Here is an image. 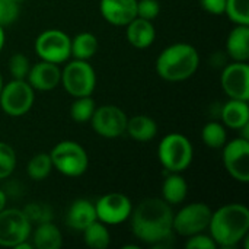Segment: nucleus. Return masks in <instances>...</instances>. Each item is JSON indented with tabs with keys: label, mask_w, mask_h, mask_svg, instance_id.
Segmentation results:
<instances>
[{
	"label": "nucleus",
	"mask_w": 249,
	"mask_h": 249,
	"mask_svg": "<svg viewBox=\"0 0 249 249\" xmlns=\"http://www.w3.org/2000/svg\"><path fill=\"white\" fill-rule=\"evenodd\" d=\"M134 236L149 245H159L172 238L174 212L163 198H146L130 214Z\"/></svg>",
	"instance_id": "nucleus-1"
},
{
	"label": "nucleus",
	"mask_w": 249,
	"mask_h": 249,
	"mask_svg": "<svg viewBox=\"0 0 249 249\" xmlns=\"http://www.w3.org/2000/svg\"><path fill=\"white\" fill-rule=\"evenodd\" d=\"M19 16V4L13 0H0V26L13 23Z\"/></svg>",
	"instance_id": "nucleus-33"
},
{
	"label": "nucleus",
	"mask_w": 249,
	"mask_h": 249,
	"mask_svg": "<svg viewBox=\"0 0 249 249\" xmlns=\"http://www.w3.org/2000/svg\"><path fill=\"white\" fill-rule=\"evenodd\" d=\"M102 18L115 26H125L137 18V0H101Z\"/></svg>",
	"instance_id": "nucleus-16"
},
{
	"label": "nucleus",
	"mask_w": 249,
	"mask_h": 249,
	"mask_svg": "<svg viewBox=\"0 0 249 249\" xmlns=\"http://www.w3.org/2000/svg\"><path fill=\"white\" fill-rule=\"evenodd\" d=\"M32 245L36 249H58L63 245V238L60 229L51 223L45 222L36 225V229L32 235Z\"/></svg>",
	"instance_id": "nucleus-22"
},
{
	"label": "nucleus",
	"mask_w": 249,
	"mask_h": 249,
	"mask_svg": "<svg viewBox=\"0 0 249 249\" xmlns=\"http://www.w3.org/2000/svg\"><path fill=\"white\" fill-rule=\"evenodd\" d=\"M51 163L60 174L66 177H80L86 172L89 165V158L86 150L76 142L63 140L57 143L51 153Z\"/></svg>",
	"instance_id": "nucleus-5"
},
{
	"label": "nucleus",
	"mask_w": 249,
	"mask_h": 249,
	"mask_svg": "<svg viewBox=\"0 0 249 249\" xmlns=\"http://www.w3.org/2000/svg\"><path fill=\"white\" fill-rule=\"evenodd\" d=\"M125 26H127V31H125L127 41L133 47L142 50V48H147L153 44V41L156 38V31H155L152 20H146V19H142L137 16Z\"/></svg>",
	"instance_id": "nucleus-18"
},
{
	"label": "nucleus",
	"mask_w": 249,
	"mask_h": 249,
	"mask_svg": "<svg viewBox=\"0 0 249 249\" xmlns=\"http://www.w3.org/2000/svg\"><path fill=\"white\" fill-rule=\"evenodd\" d=\"M220 85L231 99H249V66L245 61L228 64L220 76Z\"/></svg>",
	"instance_id": "nucleus-14"
},
{
	"label": "nucleus",
	"mask_w": 249,
	"mask_h": 249,
	"mask_svg": "<svg viewBox=\"0 0 249 249\" xmlns=\"http://www.w3.org/2000/svg\"><path fill=\"white\" fill-rule=\"evenodd\" d=\"M29 69H31L29 58L25 54L16 53L9 58V71L13 79H22V80L26 79Z\"/></svg>",
	"instance_id": "nucleus-32"
},
{
	"label": "nucleus",
	"mask_w": 249,
	"mask_h": 249,
	"mask_svg": "<svg viewBox=\"0 0 249 249\" xmlns=\"http://www.w3.org/2000/svg\"><path fill=\"white\" fill-rule=\"evenodd\" d=\"M53 169L50 153H36L34 155L28 165H26V174L34 181H44Z\"/></svg>",
	"instance_id": "nucleus-26"
},
{
	"label": "nucleus",
	"mask_w": 249,
	"mask_h": 249,
	"mask_svg": "<svg viewBox=\"0 0 249 249\" xmlns=\"http://www.w3.org/2000/svg\"><path fill=\"white\" fill-rule=\"evenodd\" d=\"M16 168V153L13 147L4 142H0V179L12 175Z\"/></svg>",
	"instance_id": "nucleus-31"
},
{
	"label": "nucleus",
	"mask_w": 249,
	"mask_h": 249,
	"mask_svg": "<svg viewBox=\"0 0 249 249\" xmlns=\"http://www.w3.org/2000/svg\"><path fill=\"white\" fill-rule=\"evenodd\" d=\"M212 209L204 203H191L184 206L177 214H174L172 229L181 236H193L201 233L209 228Z\"/></svg>",
	"instance_id": "nucleus-9"
},
{
	"label": "nucleus",
	"mask_w": 249,
	"mask_h": 249,
	"mask_svg": "<svg viewBox=\"0 0 249 249\" xmlns=\"http://www.w3.org/2000/svg\"><path fill=\"white\" fill-rule=\"evenodd\" d=\"M198 64L197 50L190 44L178 42L162 50L156 60V71L168 82H182L197 71Z\"/></svg>",
	"instance_id": "nucleus-3"
},
{
	"label": "nucleus",
	"mask_w": 249,
	"mask_h": 249,
	"mask_svg": "<svg viewBox=\"0 0 249 249\" xmlns=\"http://www.w3.org/2000/svg\"><path fill=\"white\" fill-rule=\"evenodd\" d=\"M34 89L23 79H13L0 90V107L10 117L25 115L34 105Z\"/></svg>",
	"instance_id": "nucleus-7"
},
{
	"label": "nucleus",
	"mask_w": 249,
	"mask_h": 249,
	"mask_svg": "<svg viewBox=\"0 0 249 249\" xmlns=\"http://www.w3.org/2000/svg\"><path fill=\"white\" fill-rule=\"evenodd\" d=\"M185 248L187 249H216L217 245L216 242L212 239V236L209 235H203L201 233H196L193 236H188L187 242H185Z\"/></svg>",
	"instance_id": "nucleus-35"
},
{
	"label": "nucleus",
	"mask_w": 249,
	"mask_h": 249,
	"mask_svg": "<svg viewBox=\"0 0 249 249\" xmlns=\"http://www.w3.org/2000/svg\"><path fill=\"white\" fill-rule=\"evenodd\" d=\"M133 204L121 193H108L95 203L96 219L104 225H120L130 219Z\"/></svg>",
	"instance_id": "nucleus-12"
},
{
	"label": "nucleus",
	"mask_w": 249,
	"mask_h": 249,
	"mask_svg": "<svg viewBox=\"0 0 249 249\" xmlns=\"http://www.w3.org/2000/svg\"><path fill=\"white\" fill-rule=\"evenodd\" d=\"M98 51V39L90 32H80L70 42V55L74 60H89Z\"/></svg>",
	"instance_id": "nucleus-24"
},
{
	"label": "nucleus",
	"mask_w": 249,
	"mask_h": 249,
	"mask_svg": "<svg viewBox=\"0 0 249 249\" xmlns=\"http://www.w3.org/2000/svg\"><path fill=\"white\" fill-rule=\"evenodd\" d=\"M212 239L225 249L236 247L249 232V210L244 204H226L212 213L209 228Z\"/></svg>",
	"instance_id": "nucleus-2"
},
{
	"label": "nucleus",
	"mask_w": 249,
	"mask_h": 249,
	"mask_svg": "<svg viewBox=\"0 0 249 249\" xmlns=\"http://www.w3.org/2000/svg\"><path fill=\"white\" fill-rule=\"evenodd\" d=\"M70 42L71 38L60 29H48L38 35L35 39V53L36 55L54 64L66 63L70 55Z\"/></svg>",
	"instance_id": "nucleus-8"
},
{
	"label": "nucleus",
	"mask_w": 249,
	"mask_h": 249,
	"mask_svg": "<svg viewBox=\"0 0 249 249\" xmlns=\"http://www.w3.org/2000/svg\"><path fill=\"white\" fill-rule=\"evenodd\" d=\"M201 139L206 143L207 147L210 149H222L228 140V133L223 124L217 123V121H212L207 123L203 127L201 131Z\"/></svg>",
	"instance_id": "nucleus-27"
},
{
	"label": "nucleus",
	"mask_w": 249,
	"mask_h": 249,
	"mask_svg": "<svg viewBox=\"0 0 249 249\" xmlns=\"http://www.w3.org/2000/svg\"><path fill=\"white\" fill-rule=\"evenodd\" d=\"M125 133L137 142H150L158 133V125L156 121L147 115H136L127 120Z\"/></svg>",
	"instance_id": "nucleus-23"
},
{
	"label": "nucleus",
	"mask_w": 249,
	"mask_h": 249,
	"mask_svg": "<svg viewBox=\"0 0 249 249\" xmlns=\"http://www.w3.org/2000/svg\"><path fill=\"white\" fill-rule=\"evenodd\" d=\"M6 203H7V197H6V193L3 190H0V212L3 209H6Z\"/></svg>",
	"instance_id": "nucleus-37"
},
{
	"label": "nucleus",
	"mask_w": 249,
	"mask_h": 249,
	"mask_svg": "<svg viewBox=\"0 0 249 249\" xmlns=\"http://www.w3.org/2000/svg\"><path fill=\"white\" fill-rule=\"evenodd\" d=\"M160 12L158 0H137V16L146 20H153Z\"/></svg>",
	"instance_id": "nucleus-34"
},
{
	"label": "nucleus",
	"mask_w": 249,
	"mask_h": 249,
	"mask_svg": "<svg viewBox=\"0 0 249 249\" xmlns=\"http://www.w3.org/2000/svg\"><path fill=\"white\" fill-rule=\"evenodd\" d=\"M125 112L115 105H102L98 107L90 118L93 131L105 139H117L125 133L127 127Z\"/></svg>",
	"instance_id": "nucleus-11"
},
{
	"label": "nucleus",
	"mask_w": 249,
	"mask_h": 249,
	"mask_svg": "<svg viewBox=\"0 0 249 249\" xmlns=\"http://www.w3.org/2000/svg\"><path fill=\"white\" fill-rule=\"evenodd\" d=\"M220 118L223 124L229 128L239 130L249 123V105L248 101L231 99L222 108Z\"/></svg>",
	"instance_id": "nucleus-20"
},
{
	"label": "nucleus",
	"mask_w": 249,
	"mask_h": 249,
	"mask_svg": "<svg viewBox=\"0 0 249 249\" xmlns=\"http://www.w3.org/2000/svg\"><path fill=\"white\" fill-rule=\"evenodd\" d=\"M64 89L74 98L90 96L95 90L96 74L86 60H73L67 63L61 71Z\"/></svg>",
	"instance_id": "nucleus-6"
},
{
	"label": "nucleus",
	"mask_w": 249,
	"mask_h": 249,
	"mask_svg": "<svg viewBox=\"0 0 249 249\" xmlns=\"http://www.w3.org/2000/svg\"><path fill=\"white\" fill-rule=\"evenodd\" d=\"M31 222L19 209H3L0 212V247L13 248L19 242L28 241Z\"/></svg>",
	"instance_id": "nucleus-10"
},
{
	"label": "nucleus",
	"mask_w": 249,
	"mask_h": 249,
	"mask_svg": "<svg viewBox=\"0 0 249 249\" xmlns=\"http://www.w3.org/2000/svg\"><path fill=\"white\" fill-rule=\"evenodd\" d=\"M95 220H96L95 204H92L90 201L85 198H79L70 204L66 216V222L69 228L83 232Z\"/></svg>",
	"instance_id": "nucleus-17"
},
{
	"label": "nucleus",
	"mask_w": 249,
	"mask_h": 249,
	"mask_svg": "<svg viewBox=\"0 0 249 249\" xmlns=\"http://www.w3.org/2000/svg\"><path fill=\"white\" fill-rule=\"evenodd\" d=\"M223 163L231 177L239 182H249V140L238 137L223 146Z\"/></svg>",
	"instance_id": "nucleus-13"
},
{
	"label": "nucleus",
	"mask_w": 249,
	"mask_h": 249,
	"mask_svg": "<svg viewBox=\"0 0 249 249\" xmlns=\"http://www.w3.org/2000/svg\"><path fill=\"white\" fill-rule=\"evenodd\" d=\"M158 156L166 171L181 174L191 165L194 147L185 136L179 133H169L160 140L158 146Z\"/></svg>",
	"instance_id": "nucleus-4"
},
{
	"label": "nucleus",
	"mask_w": 249,
	"mask_h": 249,
	"mask_svg": "<svg viewBox=\"0 0 249 249\" xmlns=\"http://www.w3.org/2000/svg\"><path fill=\"white\" fill-rule=\"evenodd\" d=\"M225 13L236 25H249V0H226Z\"/></svg>",
	"instance_id": "nucleus-30"
},
{
	"label": "nucleus",
	"mask_w": 249,
	"mask_h": 249,
	"mask_svg": "<svg viewBox=\"0 0 249 249\" xmlns=\"http://www.w3.org/2000/svg\"><path fill=\"white\" fill-rule=\"evenodd\" d=\"M95 109H96V105H95V101L90 96H80V98H76L74 102L71 104L70 117H71L73 121H76L79 124H83V123L90 121Z\"/></svg>",
	"instance_id": "nucleus-28"
},
{
	"label": "nucleus",
	"mask_w": 249,
	"mask_h": 249,
	"mask_svg": "<svg viewBox=\"0 0 249 249\" xmlns=\"http://www.w3.org/2000/svg\"><path fill=\"white\" fill-rule=\"evenodd\" d=\"M83 241L89 248L105 249L111 242V235L107 225L96 219L83 231Z\"/></svg>",
	"instance_id": "nucleus-25"
},
{
	"label": "nucleus",
	"mask_w": 249,
	"mask_h": 249,
	"mask_svg": "<svg viewBox=\"0 0 249 249\" xmlns=\"http://www.w3.org/2000/svg\"><path fill=\"white\" fill-rule=\"evenodd\" d=\"M226 50L235 61L249 60V25H236L229 32L226 39Z\"/></svg>",
	"instance_id": "nucleus-19"
},
{
	"label": "nucleus",
	"mask_w": 249,
	"mask_h": 249,
	"mask_svg": "<svg viewBox=\"0 0 249 249\" xmlns=\"http://www.w3.org/2000/svg\"><path fill=\"white\" fill-rule=\"evenodd\" d=\"M1 88H3V79H1V74H0V90H1Z\"/></svg>",
	"instance_id": "nucleus-39"
},
{
	"label": "nucleus",
	"mask_w": 249,
	"mask_h": 249,
	"mask_svg": "<svg viewBox=\"0 0 249 249\" xmlns=\"http://www.w3.org/2000/svg\"><path fill=\"white\" fill-rule=\"evenodd\" d=\"M3 45H4V29L3 26H0V51L3 50Z\"/></svg>",
	"instance_id": "nucleus-38"
},
{
	"label": "nucleus",
	"mask_w": 249,
	"mask_h": 249,
	"mask_svg": "<svg viewBox=\"0 0 249 249\" xmlns=\"http://www.w3.org/2000/svg\"><path fill=\"white\" fill-rule=\"evenodd\" d=\"M25 80L32 86L34 90H53L61 80V70L58 64L41 60L39 63L31 66Z\"/></svg>",
	"instance_id": "nucleus-15"
},
{
	"label": "nucleus",
	"mask_w": 249,
	"mask_h": 249,
	"mask_svg": "<svg viewBox=\"0 0 249 249\" xmlns=\"http://www.w3.org/2000/svg\"><path fill=\"white\" fill-rule=\"evenodd\" d=\"M188 193V184L179 172H171L162 184V198L171 204L177 206L181 204Z\"/></svg>",
	"instance_id": "nucleus-21"
},
{
	"label": "nucleus",
	"mask_w": 249,
	"mask_h": 249,
	"mask_svg": "<svg viewBox=\"0 0 249 249\" xmlns=\"http://www.w3.org/2000/svg\"><path fill=\"white\" fill-rule=\"evenodd\" d=\"M22 212L28 217V220L31 222V225L32 223L41 225V223H45V222H51L53 217H54L53 209L47 203H42V201L29 203L28 206H25L22 209Z\"/></svg>",
	"instance_id": "nucleus-29"
},
{
	"label": "nucleus",
	"mask_w": 249,
	"mask_h": 249,
	"mask_svg": "<svg viewBox=\"0 0 249 249\" xmlns=\"http://www.w3.org/2000/svg\"><path fill=\"white\" fill-rule=\"evenodd\" d=\"M200 4L212 15H223L226 9V0H200Z\"/></svg>",
	"instance_id": "nucleus-36"
},
{
	"label": "nucleus",
	"mask_w": 249,
	"mask_h": 249,
	"mask_svg": "<svg viewBox=\"0 0 249 249\" xmlns=\"http://www.w3.org/2000/svg\"><path fill=\"white\" fill-rule=\"evenodd\" d=\"M13 1H16V3H19V1H23V0H13Z\"/></svg>",
	"instance_id": "nucleus-40"
}]
</instances>
